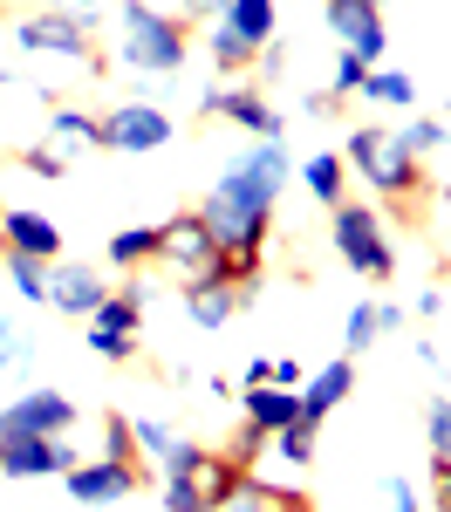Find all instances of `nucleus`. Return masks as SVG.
Masks as SVG:
<instances>
[{"instance_id":"f257e3e1","label":"nucleus","mask_w":451,"mask_h":512,"mask_svg":"<svg viewBox=\"0 0 451 512\" xmlns=\"http://www.w3.org/2000/svg\"><path fill=\"white\" fill-rule=\"evenodd\" d=\"M287 178H294V158H287L281 137H267V144H246L240 158L226 164L219 178H212V192L199 198V226L212 233V246L226 253V260H246V267H260V253H267V233H274V205H281Z\"/></svg>"},{"instance_id":"f03ea898","label":"nucleus","mask_w":451,"mask_h":512,"mask_svg":"<svg viewBox=\"0 0 451 512\" xmlns=\"http://www.w3.org/2000/svg\"><path fill=\"white\" fill-rule=\"evenodd\" d=\"M192 55V35L178 14L164 7H144V0H123L117 7V62L130 76H178Z\"/></svg>"},{"instance_id":"7ed1b4c3","label":"nucleus","mask_w":451,"mask_h":512,"mask_svg":"<svg viewBox=\"0 0 451 512\" xmlns=\"http://www.w3.org/2000/svg\"><path fill=\"white\" fill-rule=\"evenodd\" d=\"M274 35H281V7H274V0H226V7L205 21V55H212L226 76H246Z\"/></svg>"},{"instance_id":"20e7f679","label":"nucleus","mask_w":451,"mask_h":512,"mask_svg":"<svg viewBox=\"0 0 451 512\" xmlns=\"http://www.w3.org/2000/svg\"><path fill=\"white\" fill-rule=\"evenodd\" d=\"M335 158L349 164V171H363V185H376L383 198H410L424 185V171H417V158L397 144V130H376V123H356Z\"/></svg>"},{"instance_id":"39448f33","label":"nucleus","mask_w":451,"mask_h":512,"mask_svg":"<svg viewBox=\"0 0 451 512\" xmlns=\"http://www.w3.org/2000/svg\"><path fill=\"white\" fill-rule=\"evenodd\" d=\"M328 212H335V260H342L349 274H363V280L397 274V246H390V226H383L376 205L342 198V205H328Z\"/></svg>"},{"instance_id":"423d86ee","label":"nucleus","mask_w":451,"mask_h":512,"mask_svg":"<svg viewBox=\"0 0 451 512\" xmlns=\"http://www.w3.org/2000/svg\"><path fill=\"white\" fill-rule=\"evenodd\" d=\"M82 328H89V349L103 355V362H130V355H137V328H144V280L110 287L103 308L82 321Z\"/></svg>"},{"instance_id":"0eeeda50","label":"nucleus","mask_w":451,"mask_h":512,"mask_svg":"<svg viewBox=\"0 0 451 512\" xmlns=\"http://www.w3.org/2000/svg\"><path fill=\"white\" fill-rule=\"evenodd\" d=\"M103 123V151H123V158H144V151H164L178 137V123L164 117L158 103H117Z\"/></svg>"},{"instance_id":"6e6552de","label":"nucleus","mask_w":451,"mask_h":512,"mask_svg":"<svg viewBox=\"0 0 451 512\" xmlns=\"http://www.w3.org/2000/svg\"><path fill=\"white\" fill-rule=\"evenodd\" d=\"M14 41H21L28 55H55V62H96V35L76 28L62 7H48V14H21V21H14Z\"/></svg>"},{"instance_id":"1a4fd4ad","label":"nucleus","mask_w":451,"mask_h":512,"mask_svg":"<svg viewBox=\"0 0 451 512\" xmlns=\"http://www.w3.org/2000/svg\"><path fill=\"white\" fill-rule=\"evenodd\" d=\"M76 424V403L62 390H21L0 410V437H69Z\"/></svg>"},{"instance_id":"9d476101","label":"nucleus","mask_w":451,"mask_h":512,"mask_svg":"<svg viewBox=\"0 0 451 512\" xmlns=\"http://www.w3.org/2000/svg\"><path fill=\"white\" fill-rule=\"evenodd\" d=\"M212 260H219V246H212V233L199 226V212H178V219L158 226V267H171L178 280L212 274Z\"/></svg>"},{"instance_id":"9b49d317","label":"nucleus","mask_w":451,"mask_h":512,"mask_svg":"<svg viewBox=\"0 0 451 512\" xmlns=\"http://www.w3.org/2000/svg\"><path fill=\"white\" fill-rule=\"evenodd\" d=\"M328 28H335V41H342V55H356L363 69H376L383 48H390L383 7H369V0H328Z\"/></svg>"},{"instance_id":"f8f14e48","label":"nucleus","mask_w":451,"mask_h":512,"mask_svg":"<svg viewBox=\"0 0 451 512\" xmlns=\"http://www.w3.org/2000/svg\"><path fill=\"white\" fill-rule=\"evenodd\" d=\"M76 465L69 437H0V478L28 485V478H62Z\"/></svg>"},{"instance_id":"ddd939ff","label":"nucleus","mask_w":451,"mask_h":512,"mask_svg":"<svg viewBox=\"0 0 451 512\" xmlns=\"http://www.w3.org/2000/svg\"><path fill=\"white\" fill-rule=\"evenodd\" d=\"M199 110L205 117H226L240 123L253 144H267V137H281V117H274V103L253 89V82H233V89H199Z\"/></svg>"},{"instance_id":"4468645a","label":"nucleus","mask_w":451,"mask_h":512,"mask_svg":"<svg viewBox=\"0 0 451 512\" xmlns=\"http://www.w3.org/2000/svg\"><path fill=\"white\" fill-rule=\"evenodd\" d=\"M103 294H110L103 274H96V267H82V260H55V267H48V308H55V315L89 321L96 308H103Z\"/></svg>"},{"instance_id":"2eb2a0df","label":"nucleus","mask_w":451,"mask_h":512,"mask_svg":"<svg viewBox=\"0 0 451 512\" xmlns=\"http://www.w3.org/2000/svg\"><path fill=\"white\" fill-rule=\"evenodd\" d=\"M62 485H69V499H76V506H110V499H130V492H137V465L76 458V465L62 472Z\"/></svg>"},{"instance_id":"dca6fc26","label":"nucleus","mask_w":451,"mask_h":512,"mask_svg":"<svg viewBox=\"0 0 451 512\" xmlns=\"http://www.w3.org/2000/svg\"><path fill=\"white\" fill-rule=\"evenodd\" d=\"M0 239H7V253H28V260H41V267L62 260V226H55L48 212H28V205L0 212Z\"/></svg>"},{"instance_id":"f3484780","label":"nucleus","mask_w":451,"mask_h":512,"mask_svg":"<svg viewBox=\"0 0 451 512\" xmlns=\"http://www.w3.org/2000/svg\"><path fill=\"white\" fill-rule=\"evenodd\" d=\"M349 390H356V362H349V355L322 362V369L294 390V396H301V424H315V431H322L328 410H342V403H349Z\"/></svg>"},{"instance_id":"a211bd4d","label":"nucleus","mask_w":451,"mask_h":512,"mask_svg":"<svg viewBox=\"0 0 451 512\" xmlns=\"http://www.w3.org/2000/svg\"><path fill=\"white\" fill-rule=\"evenodd\" d=\"M240 417H246V431L274 437L287 424H301V396L281 390V383H240Z\"/></svg>"},{"instance_id":"6ab92c4d","label":"nucleus","mask_w":451,"mask_h":512,"mask_svg":"<svg viewBox=\"0 0 451 512\" xmlns=\"http://www.w3.org/2000/svg\"><path fill=\"white\" fill-rule=\"evenodd\" d=\"M48 151L62 164H76V151H103V123L89 110H55L48 117Z\"/></svg>"},{"instance_id":"aec40b11","label":"nucleus","mask_w":451,"mask_h":512,"mask_svg":"<svg viewBox=\"0 0 451 512\" xmlns=\"http://www.w3.org/2000/svg\"><path fill=\"white\" fill-rule=\"evenodd\" d=\"M185 315L199 321V328H226V321L240 315V294H233L226 280L199 274V280H185Z\"/></svg>"},{"instance_id":"412c9836","label":"nucleus","mask_w":451,"mask_h":512,"mask_svg":"<svg viewBox=\"0 0 451 512\" xmlns=\"http://www.w3.org/2000/svg\"><path fill=\"white\" fill-rule=\"evenodd\" d=\"M103 260H110L117 274H144V267H158V226H123V233H110Z\"/></svg>"},{"instance_id":"4be33fe9","label":"nucleus","mask_w":451,"mask_h":512,"mask_svg":"<svg viewBox=\"0 0 451 512\" xmlns=\"http://www.w3.org/2000/svg\"><path fill=\"white\" fill-rule=\"evenodd\" d=\"M356 96H363L369 110H410V103H417V76L390 69V62H376V69L363 76V89H356Z\"/></svg>"},{"instance_id":"5701e85b","label":"nucleus","mask_w":451,"mask_h":512,"mask_svg":"<svg viewBox=\"0 0 451 512\" xmlns=\"http://www.w3.org/2000/svg\"><path fill=\"white\" fill-rule=\"evenodd\" d=\"M301 178H308V198H315V205H342V185H349V164L335 158V151H315V158L301 164Z\"/></svg>"},{"instance_id":"b1692460","label":"nucleus","mask_w":451,"mask_h":512,"mask_svg":"<svg viewBox=\"0 0 451 512\" xmlns=\"http://www.w3.org/2000/svg\"><path fill=\"white\" fill-rule=\"evenodd\" d=\"M267 444H274V458H281L287 472H308V465H315V424H287V431H274Z\"/></svg>"},{"instance_id":"393cba45","label":"nucleus","mask_w":451,"mask_h":512,"mask_svg":"<svg viewBox=\"0 0 451 512\" xmlns=\"http://www.w3.org/2000/svg\"><path fill=\"white\" fill-rule=\"evenodd\" d=\"M7 280H14V294L28 301V308H48V267L28 260V253H7Z\"/></svg>"},{"instance_id":"a878e982","label":"nucleus","mask_w":451,"mask_h":512,"mask_svg":"<svg viewBox=\"0 0 451 512\" xmlns=\"http://www.w3.org/2000/svg\"><path fill=\"white\" fill-rule=\"evenodd\" d=\"M424 437H431V465H451V396H431Z\"/></svg>"},{"instance_id":"bb28decb","label":"nucleus","mask_w":451,"mask_h":512,"mask_svg":"<svg viewBox=\"0 0 451 512\" xmlns=\"http://www.w3.org/2000/svg\"><path fill=\"white\" fill-rule=\"evenodd\" d=\"M445 137H451V130H445V123H438V117H417V123H410V130H397V144H404V151H410V158H417V164L431 158V151H445Z\"/></svg>"},{"instance_id":"cd10ccee","label":"nucleus","mask_w":451,"mask_h":512,"mask_svg":"<svg viewBox=\"0 0 451 512\" xmlns=\"http://www.w3.org/2000/svg\"><path fill=\"white\" fill-rule=\"evenodd\" d=\"M130 444H137V458H164V451L178 444V431L158 424V417H130Z\"/></svg>"},{"instance_id":"c85d7f7f","label":"nucleus","mask_w":451,"mask_h":512,"mask_svg":"<svg viewBox=\"0 0 451 512\" xmlns=\"http://www.w3.org/2000/svg\"><path fill=\"white\" fill-rule=\"evenodd\" d=\"M376 335H383V328H376V301H356V308H349V321H342V349L363 355Z\"/></svg>"},{"instance_id":"c756f323","label":"nucleus","mask_w":451,"mask_h":512,"mask_svg":"<svg viewBox=\"0 0 451 512\" xmlns=\"http://www.w3.org/2000/svg\"><path fill=\"white\" fill-rule=\"evenodd\" d=\"M103 458H110V465H137V444H130V417H103Z\"/></svg>"},{"instance_id":"7c9ffc66","label":"nucleus","mask_w":451,"mask_h":512,"mask_svg":"<svg viewBox=\"0 0 451 512\" xmlns=\"http://www.w3.org/2000/svg\"><path fill=\"white\" fill-rule=\"evenodd\" d=\"M199 458H205L199 444H192V437H178V444L158 458V472H164V478H192V472H199Z\"/></svg>"},{"instance_id":"2f4dec72","label":"nucleus","mask_w":451,"mask_h":512,"mask_svg":"<svg viewBox=\"0 0 451 512\" xmlns=\"http://www.w3.org/2000/svg\"><path fill=\"white\" fill-rule=\"evenodd\" d=\"M164 512H205L199 478H164Z\"/></svg>"},{"instance_id":"473e14b6","label":"nucleus","mask_w":451,"mask_h":512,"mask_svg":"<svg viewBox=\"0 0 451 512\" xmlns=\"http://www.w3.org/2000/svg\"><path fill=\"white\" fill-rule=\"evenodd\" d=\"M363 62H356V55H342V62H335V76H328V96H335V103H342V96H356V89H363Z\"/></svg>"},{"instance_id":"72a5a7b5","label":"nucleus","mask_w":451,"mask_h":512,"mask_svg":"<svg viewBox=\"0 0 451 512\" xmlns=\"http://www.w3.org/2000/svg\"><path fill=\"white\" fill-rule=\"evenodd\" d=\"M21 349H28V342H21V328H14V321H0V376L21 362Z\"/></svg>"},{"instance_id":"f704fd0d","label":"nucleus","mask_w":451,"mask_h":512,"mask_svg":"<svg viewBox=\"0 0 451 512\" xmlns=\"http://www.w3.org/2000/svg\"><path fill=\"white\" fill-rule=\"evenodd\" d=\"M383 492H390V512H424V506H417V485H410L404 472L390 478V485H383Z\"/></svg>"},{"instance_id":"c9c22d12","label":"nucleus","mask_w":451,"mask_h":512,"mask_svg":"<svg viewBox=\"0 0 451 512\" xmlns=\"http://www.w3.org/2000/svg\"><path fill=\"white\" fill-rule=\"evenodd\" d=\"M267 383H281V390H301V362H294V355H274V362H267Z\"/></svg>"},{"instance_id":"e433bc0d","label":"nucleus","mask_w":451,"mask_h":512,"mask_svg":"<svg viewBox=\"0 0 451 512\" xmlns=\"http://www.w3.org/2000/svg\"><path fill=\"white\" fill-rule=\"evenodd\" d=\"M28 164H35L41 178H69V164L55 158V151H48V144H35V151H28Z\"/></svg>"},{"instance_id":"4c0bfd02","label":"nucleus","mask_w":451,"mask_h":512,"mask_svg":"<svg viewBox=\"0 0 451 512\" xmlns=\"http://www.w3.org/2000/svg\"><path fill=\"white\" fill-rule=\"evenodd\" d=\"M431 506L451 512V465H431Z\"/></svg>"},{"instance_id":"58836bf2","label":"nucleus","mask_w":451,"mask_h":512,"mask_svg":"<svg viewBox=\"0 0 451 512\" xmlns=\"http://www.w3.org/2000/svg\"><path fill=\"white\" fill-rule=\"evenodd\" d=\"M438 308H445V294H438V287H417V315L431 321V315H438Z\"/></svg>"},{"instance_id":"ea45409f","label":"nucleus","mask_w":451,"mask_h":512,"mask_svg":"<svg viewBox=\"0 0 451 512\" xmlns=\"http://www.w3.org/2000/svg\"><path fill=\"white\" fill-rule=\"evenodd\" d=\"M376 328H404V308L397 301H376Z\"/></svg>"},{"instance_id":"a19ab883","label":"nucleus","mask_w":451,"mask_h":512,"mask_svg":"<svg viewBox=\"0 0 451 512\" xmlns=\"http://www.w3.org/2000/svg\"><path fill=\"white\" fill-rule=\"evenodd\" d=\"M178 7H192V14H205V0H178Z\"/></svg>"},{"instance_id":"79ce46f5","label":"nucleus","mask_w":451,"mask_h":512,"mask_svg":"<svg viewBox=\"0 0 451 512\" xmlns=\"http://www.w3.org/2000/svg\"><path fill=\"white\" fill-rule=\"evenodd\" d=\"M219 7H226V0H205V14H219Z\"/></svg>"},{"instance_id":"37998d69","label":"nucleus","mask_w":451,"mask_h":512,"mask_svg":"<svg viewBox=\"0 0 451 512\" xmlns=\"http://www.w3.org/2000/svg\"><path fill=\"white\" fill-rule=\"evenodd\" d=\"M0 96H7V76H0Z\"/></svg>"},{"instance_id":"c03bdc74","label":"nucleus","mask_w":451,"mask_h":512,"mask_svg":"<svg viewBox=\"0 0 451 512\" xmlns=\"http://www.w3.org/2000/svg\"><path fill=\"white\" fill-rule=\"evenodd\" d=\"M369 7H383V0H369Z\"/></svg>"}]
</instances>
